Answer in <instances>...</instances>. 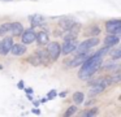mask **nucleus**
Returning <instances> with one entry per match:
<instances>
[{
	"label": "nucleus",
	"mask_w": 121,
	"mask_h": 117,
	"mask_svg": "<svg viewBox=\"0 0 121 117\" xmlns=\"http://www.w3.org/2000/svg\"><path fill=\"white\" fill-rule=\"evenodd\" d=\"M108 49L109 48L103 47L100 51H98L96 53H94V55H90L89 59L85 60L83 64L81 65L82 66L81 70H79V73H78V77L81 78V79H83V81L90 79V77L100 69L102 62H103V56L108 52Z\"/></svg>",
	"instance_id": "f257e3e1"
},
{
	"label": "nucleus",
	"mask_w": 121,
	"mask_h": 117,
	"mask_svg": "<svg viewBox=\"0 0 121 117\" xmlns=\"http://www.w3.org/2000/svg\"><path fill=\"white\" fill-rule=\"evenodd\" d=\"M99 42L100 40H99V38H98V36H90L89 39H86V40L81 42L79 44H77V47H76V49H74V51L77 52V55L85 53V52H89L92 47L98 46V44H99Z\"/></svg>",
	"instance_id": "f03ea898"
},
{
	"label": "nucleus",
	"mask_w": 121,
	"mask_h": 117,
	"mask_svg": "<svg viewBox=\"0 0 121 117\" xmlns=\"http://www.w3.org/2000/svg\"><path fill=\"white\" fill-rule=\"evenodd\" d=\"M46 46H47L46 51H47L48 56L51 57V60H52V61L57 60L59 56L61 55V46L57 43V42H48Z\"/></svg>",
	"instance_id": "7ed1b4c3"
},
{
	"label": "nucleus",
	"mask_w": 121,
	"mask_h": 117,
	"mask_svg": "<svg viewBox=\"0 0 121 117\" xmlns=\"http://www.w3.org/2000/svg\"><path fill=\"white\" fill-rule=\"evenodd\" d=\"M105 30L108 34H120L121 33V21L111 20L105 23Z\"/></svg>",
	"instance_id": "20e7f679"
},
{
	"label": "nucleus",
	"mask_w": 121,
	"mask_h": 117,
	"mask_svg": "<svg viewBox=\"0 0 121 117\" xmlns=\"http://www.w3.org/2000/svg\"><path fill=\"white\" fill-rule=\"evenodd\" d=\"M35 35H37V33H35L33 29H29V30H24V31H22V34L20 36H21L22 43L26 46V44H31L33 42H35Z\"/></svg>",
	"instance_id": "39448f33"
},
{
	"label": "nucleus",
	"mask_w": 121,
	"mask_h": 117,
	"mask_svg": "<svg viewBox=\"0 0 121 117\" xmlns=\"http://www.w3.org/2000/svg\"><path fill=\"white\" fill-rule=\"evenodd\" d=\"M13 44L12 36H5L3 40L0 42V53L1 55H8L11 52V47Z\"/></svg>",
	"instance_id": "423d86ee"
},
{
	"label": "nucleus",
	"mask_w": 121,
	"mask_h": 117,
	"mask_svg": "<svg viewBox=\"0 0 121 117\" xmlns=\"http://www.w3.org/2000/svg\"><path fill=\"white\" fill-rule=\"evenodd\" d=\"M89 56H90V51H89V52H85V53H79V55H77V56H76V57H73V60H72V61L68 64V66H69V68L79 66V65L83 64L85 60L89 59Z\"/></svg>",
	"instance_id": "0eeeda50"
},
{
	"label": "nucleus",
	"mask_w": 121,
	"mask_h": 117,
	"mask_svg": "<svg viewBox=\"0 0 121 117\" xmlns=\"http://www.w3.org/2000/svg\"><path fill=\"white\" fill-rule=\"evenodd\" d=\"M77 44H78V42H77L76 39H72V40H65L64 46H61V53L69 55V53H72V52H74Z\"/></svg>",
	"instance_id": "6e6552de"
},
{
	"label": "nucleus",
	"mask_w": 121,
	"mask_h": 117,
	"mask_svg": "<svg viewBox=\"0 0 121 117\" xmlns=\"http://www.w3.org/2000/svg\"><path fill=\"white\" fill-rule=\"evenodd\" d=\"M120 34H108L104 39V47L107 48H111V47L116 46V44L120 42Z\"/></svg>",
	"instance_id": "1a4fd4ad"
},
{
	"label": "nucleus",
	"mask_w": 121,
	"mask_h": 117,
	"mask_svg": "<svg viewBox=\"0 0 121 117\" xmlns=\"http://www.w3.org/2000/svg\"><path fill=\"white\" fill-rule=\"evenodd\" d=\"M11 52L14 56H22V55L26 53V47H25L24 43H16V44L13 43L11 47Z\"/></svg>",
	"instance_id": "9d476101"
},
{
	"label": "nucleus",
	"mask_w": 121,
	"mask_h": 117,
	"mask_svg": "<svg viewBox=\"0 0 121 117\" xmlns=\"http://www.w3.org/2000/svg\"><path fill=\"white\" fill-rule=\"evenodd\" d=\"M35 40H37V43L39 44V46H46V44L50 42V35H48L47 31L42 30L35 35Z\"/></svg>",
	"instance_id": "9b49d317"
},
{
	"label": "nucleus",
	"mask_w": 121,
	"mask_h": 117,
	"mask_svg": "<svg viewBox=\"0 0 121 117\" xmlns=\"http://www.w3.org/2000/svg\"><path fill=\"white\" fill-rule=\"evenodd\" d=\"M24 31V26L21 22H12L11 23V33L13 36H20Z\"/></svg>",
	"instance_id": "f8f14e48"
},
{
	"label": "nucleus",
	"mask_w": 121,
	"mask_h": 117,
	"mask_svg": "<svg viewBox=\"0 0 121 117\" xmlns=\"http://www.w3.org/2000/svg\"><path fill=\"white\" fill-rule=\"evenodd\" d=\"M30 22H31V26L35 27V26H42L44 23V18L39 14H34L30 17Z\"/></svg>",
	"instance_id": "ddd939ff"
},
{
	"label": "nucleus",
	"mask_w": 121,
	"mask_h": 117,
	"mask_svg": "<svg viewBox=\"0 0 121 117\" xmlns=\"http://www.w3.org/2000/svg\"><path fill=\"white\" fill-rule=\"evenodd\" d=\"M76 25V21L72 20V18H63V20L60 21V26L63 29H65V30H69L70 27H73V26Z\"/></svg>",
	"instance_id": "4468645a"
},
{
	"label": "nucleus",
	"mask_w": 121,
	"mask_h": 117,
	"mask_svg": "<svg viewBox=\"0 0 121 117\" xmlns=\"http://www.w3.org/2000/svg\"><path fill=\"white\" fill-rule=\"evenodd\" d=\"M27 61L30 62L31 65H34V66H38V65H40L42 64V60H40V56H39V53H34V55H31V56L27 59Z\"/></svg>",
	"instance_id": "2eb2a0df"
},
{
	"label": "nucleus",
	"mask_w": 121,
	"mask_h": 117,
	"mask_svg": "<svg viewBox=\"0 0 121 117\" xmlns=\"http://www.w3.org/2000/svg\"><path fill=\"white\" fill-rule=\"evenodd\" d=\"M83 99H85V94L81 92V91H77V92L73 94V101L76 104H82L83 103Z\"/></svg>",
	"instance_id": "dca6fc26"
},
{
	"label": "nucleus",
	"mask_w": 121,
	"mask_h": 117,
	"mask_svg": "<svg viewBox=\"0 0 121 117\" xmlns=\"http://www.w3.org/2000/svg\"><path fill=\"white\" fill-rule=\"evenodd\" d=\"M9 31H11V23L9 22L0 25V36H5Z\"/></svg>",
	"instance_id": "f3484780"
},
{
	"label": "nucleus",
	"mask_w": 121,
	"mask_h": 117,
	"mask_svg": "<svg viewBox=\"0 0 121 117\" xmlns=\"http://www.w3.org/2000/svg\"><path fill=\"white\" fill-rule=\"evenodd\" d=\"M38 53H39V56H40V60H42V64H44V65H48V64L51 62V60H50V56H48L47 51H39Z\"/></svg>",
	"instance_id": "a211bd4d"
},
{
	"label": "nucleus",
	"mask_w": 121,
	"mask_h": 117,
	"mask_svg": "<svg viewBox=\"0 0 121 117\" xmlns=\"http://www.w3.org/2000/svg\"><path fill=\"white\" fill-rule=\"evenodd\" d=\"M109 55H111V57H112L113 60H118V59H121V49L116 48L115 51H112Z\"/></svg>",
	"instance_id": "6ab92c4d"
},
{
	"label": "nucleus",
	"mask_w": 121,
	"mask_h": 117,
	"mask_svg": "<svg viewBox=\"0 0 121 117\" xmlns=\"http://www.w3.org/2000/svg\"><path fill=\"white\" fill-rule=\"evenodd\" d=\"M76 113H77V107L76 105H72V107H69V108L66 109L65 116H73V114H76Z\"/></svg>",
	"instance_id": "aec40b11"
},
{
	"label": "nucleus",
	"mask_w": 121,
	"mask_h": 117,
	"mask_svg": "<svg viewBox=\"0 0 121 117\" xmlns=\"http://www.w3.org/2000/svg\"><path fill=\"white\" fill-rule=\"evenodd\" d=\"M118 64H115V62H108V64H105V70H113V69H118Z\"/></svg>",
	"instance_id": "412c9836"
},
{
	"label": "nucleus",
	"mask_w": 121,
	"mask_h": 117,
	"mask_svg": "<svg viewBox=\"0 0 121 117\" xmlns=\"http://www.w3.org/2000/svg\"><path fill=\"white\" fill-rule=\"evenodd\" d=\"M96 113H98V108H91L90 111L85 112L83 116H86V117H92V116H95Z\"/></svg>",
	"instance_id": "4be33fe9"
},
{
	"label": "nucleus",
	"mask_w": 121,
	"mask_h": 117,
	"mask_svg": "<svg viewBox=\"0 0 121 117\" xmlns=\"http://www.w3.org/2000/svg\"><path fill=\"white\" fill-rule=\"evenodd\" d=\"M56 95H57V92H56V91L55 90H52V91H51V92L50 94H48V96H47V99H48V100H51V99H53V98H55V96Z\"/></svg>",
	"instance_id": "5701e85b"
},
{
	"label": "nucleus",
	"mask_w": 121,
	"mask_h": 117,
	"mask_svg": "<svg viewBox=\"0 0 121 117\" xmlns=\"http://www.w3.org/2000/svg\"><path fill=\"white\" fill-rule=\"evenodd\" d=\"M33 113H35V114H39V113H40V111H39V109H37V108H34V109H33Z\"/></svg>",
	"instance_id": "b1692460"
},
{
	"label": "nucleus",
	"mask_w": 121,
	"mask_h": 117,
	"mask_svg": "<svg viewBox=\"0 0 121 117\" xmlns=\"http://www.w3.org/2000/svg\"><path fill=\"white\" fill-rule=\"evenodd\" d=\"M18 88H24V82H22V81L18 82Z\"/></svg>",
	"instance_id": "393cba45"
},
{
	"label": "nucleus",
	"mask_w": 121,
	"mask_h": 117,
	"mask_svg": "<svg viewBox=\"0 0 121 117\" xmlns=\"http://www.w3.org/2000/svg\"><path fill=\"white\" fill-rule=\"evenodd\" d=\"M25 90H26V94H31V92H33L31 88H25Z\"/></svg>",
	"instance_id": "a878e982"
},
{
	"label": "nucleus",
	"mask_w": 121,
	"mask_h": 117,
	"mask_svg": "<svg viewBox=\"0 0 121 117\" xmlns=\"http://www.w3.org/2000/svg\"><path fill=\"white\" fill-rule=\"evenodd\" d=\"M3 1H12V0H3Z\"/></svg>",
	"instance_id": "bb28decb"
}]
</instances>
